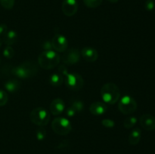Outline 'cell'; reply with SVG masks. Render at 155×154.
I'll return each instance as SVG.
<instances>
[{
	"mask_svg": "<svg viewBox=\"0 0 155 154\" xmlns=\"http://www.w3.org/2000/svg\"><path fill=\"white\" fill-rule=\"evenodd\" d=\"M0 63H1V59H0Z\"/></svg>",
	"mask_w": 155,
	"mask_h": 154,
	"instance_id": "cell-33",
	"label": "cell"
},
{
	"mask_svg": "<svg viewBox=\"0 0 155 154\" xmlns=\"http://www.w3.org/2000/svg\"><path fill=\"white\" fill-rule=\"evenodd\" d=\"M145 9L148 11H152L154 8V2L153 0H147L145 4Z\"/></svg>",
	"mask_w": 155,
	"mask_h": 154,
	"instance_id": "cell-27",
	"label": "cell"
},
{
	"mask_svg": "<svg viewBox=\"0 0 155 154\" xmlns=\"http://www.w3.org/2000/svg\"><path fill=\"white\" fill-rule=\"evenodd\" d=\"M81 54L83 59L87 62H94L98 59V54L96 49L92 47H85L82 49Z\"/></svg>",
	"mask_w": 155,
	"mask_h": 154,
	"instance_id": "cell-13",
	"label": "cell"
},
{
	"mask_svg": "<svg viewBox=\"0 0 155 154\" xmlns=\"http://www.w3.org/2000/svg\"><path fill=\"white\" fill-rule=\"evenodd\" d=\"M101 124L105 128H113L115 125V122L110 119H104L101 121Z\"/></svg>",
	"mask_w": 155,
	"mask_h": 154,
	"instance_id": "cell-26",
	"label": "cell"
},
{
	"mask_svg": "<svg viewBox=\"0 0 155 154\" xmlns=\"http://www.w3.org/2000/svg\"><path fill=\"white\" fill-rule=\"evenodd\" d=\"M66 114L68 116H74L76 114V110L72 107H68L66 110Z\"/></svg>",
	"mask_w": 155,
	"mask_h": 154,
	"instance_id": "cell-30",
	"label": "cell"
},
{
	"mask_svg": "<svg viewBox=\"0 0 155 154\" xmlns=\"http://www.w3.org/2000/svg\"><path fill=\"white\" fill-rule=\"evenodd\" d=\"M2 40L5 45L11 46L16 43L17 40H18V33L14 30L8 31L6 34L2 37Z\"/></svg>",
	"mask_w": 155,
	"mask_h": 154,
	"instance_id": "cell-15",
	"label": "cell"
},
{
	"mask_svg": "<svg viewBox=\"0 0 155 154\" xmlns=\"http://www.w3.org/2000/svg\"><path fill=\"white\" fill-rule=\"evenodd\" d=\"M107 110V107L106 104L100 101L92 103L89 107V111L92 115H95V116H101V115L104 114Z\"/></svg>",
	"mask_w": 155,
	"mask_h": 154,
	"instance_id": "cell-14",
	"label": "cell"
},
{
	"mask_svg": "<svg viewBox=\"0 0 155 154\" xmlns=\"http://www.w3.org/2000/svg\"><path fill=\"white\" fill-rule=\"evenodd\" d=\"M42 48H43L45 51H50V50L52 49V45H51V42L47 40L45 42H44V43L42 44Z\"/></svg>",
	"mask_w": 155,
	"mask_h": 154,
	"instance_id": "cell-29",
	"label": "cell"
},
{
	"mask_svg": "<svg viewBox=\"0 0 155 154\" xmlns=\"http://www.w3.org/2000/svg\"><path fill=\"white\" fill-rule=\"evenodd\" d=\"M118 108L120 111L124 114L130 115L136 110L137 103L132 97L127 95L120 99L118 104Z\"/></svg>",
	"mask_w": 155,
	"mask_h": 154,
	"instance_id": "cell-7",
	"label": "cell"
},
{
	"mask_svg": "<svg viewBox=\"0 0 155 154\" xmlns=\"http://www.w3.org/2000/svg\"><path fill=\"white\" fill-rule=\"evenodd\" d=\"M59 71L65 75V84L68 88L73 91H79L82 89L84 85V81L80 74L68 73L67 69L64 65L60 66Z\"/></svg>",
	"mask_w": 155,
	"mask_h": 154,
	"instance_id": "cell-4",
	"label": "cell"
},
{
	"mask_svg": "<svg viewBox=\"0 0 155 154\" xmlns=\"http://www.w3.org/2000/svg\"><path fill=\"white\" fill-rule=\"evenodd\" d=\"M136 122H137V119L134 116H130V117L127 118L125 119V121L124 122V127L129 129V128H133L136 125Z\"/></svg>",
	"mask_w": 155,
	"mask_h": 154,
	"instance_id": "cell-19",
	"label": "cell"
},
{
	"mask_svg": "<svg viewBox=\"0 0 155 154\" xmlns=\"http://www.w3.org/2000/svg\"><path fill=\"white\" fill-rule=\"evenodd\" d=\"M64 82V78L61 74L59 73H53L51 75L49 78V83L51 85L54 87H58L61 86Z\"/></svg>",
	"mask_w": 155,
	"mask_h": 154,
	"instance_id": "cell-18",
	"label": "cell"
},
{
	"mask_svg": "<svg viewBox=\"0 0 155 154\" xmlns=\"http://www.w3.org/2000/svg\"><path fill=\"white\" fill-rule=\"evenodd\" d=\"M61 61V57L56 51H44L38 57V64L44 69H51L57 66Z\"/></svg>",
	"mask_w": 155,
	"mask_h": 154,
	"instance_id": "cell-2",
	"label": "cell"
},
{
	"mask_svg": "<svg viewBox=\"0 0 155 154\" xmlns=\"http://www.w3.org/2000/svg\"><path fill=\"white\" fill-rule=\"evenodd\" d=\"M51 42V45H52V48L55 50L57 52H64L68 48V39L63 35H61L59 33L55 34Z\"/></svg>",
	"mask_w": 155,
	"mask_h": 154,
	"instance_id": "cell-8",
	"label": "cell"
},
{
	"mask_svg": "<svg viewBox=\"0 0 155 154\" xmlns=\"http://www.w3.org/2000/svg\"><path fill=\"white\" fill-rule=\"evenodd\" d=\"M80 53L77 48H71L68 50L61 57V60L64 63L68 65H73L80 61Z\"/></svg>",
	"mask_w": 155,
	"mask_h": 154,
	"instance_id": "cell-9",
	"label": "cell"
},
{
	"mask_svg": "<svg viewBox=\"0 0 155 154\" xmlns=\"http://www.w3.org/2000/svg\"><path fill=\"white\" fill-rule=\"evenodd\" d=\"M71 107L76 110V112H81L83 110V108H84V104H83L82 101H77L73 103Z\"/></svg>",
	"mask_w": 155,
	"mask_h": 154,
	"instance_id": "cell-25",
	"label": "cell"
},
{
	"mask_svg": "<svg viewBox=\"0 0 155 154\" xmlns=\"http://www.w3.org/2000/svg\"><path fill=\"white\" fill-rule=\"evenodd\" d=\"M61 8L62 11L66 16H74L78 10V3L77 0H64Z\"/></svg>",
	"mask_w": 155,
	"mask_h": 154,
	"instance_id": "cell-10",
	"label": "cell"
},
{
	"mask_svg": "<svg viewBox=\"0 0 155 154\" xmlns=\"http://www.w3.org/2000/svg\"><path fill=\"white\" fill-rule=\"evenodd\" d=\"M39 71V64L34 61H26L12 69V72L20 79L32 78Z\"/></svg>",
	"mask_w": 155,
	"mask_h": 154,
	"instance_id": "cell-1",
	"label": "cell"
},
{
	"mask_svg": "<svg viewBox=\"0 0 155 154\" xmlns=\"http://www.w3.org/2000/svg\"><path fill=\"white\" fill-rule=\"evenodd\" d=\"M51 128L54 133L59 135H67L72 130L71 122L64 117L55 118L51 122Z\"/></svg>",
	"mask_w": 155,
	"mask_h": 154,
	"instance_id": "cell-6",
	"label": "cell"
},
{
	"mask_svg": "<svg viewBox=\"0 0 155 154\" xmlns=\"http://www.w3.org/2000/svg\"><path fill=\"white\" fill-rule=\"evenodd\" d=\"M65 109V104L63 100L61 98H56L51 101L50 104V112L54 116L60 115L64 112Z\"/></svg>",
	"mask_w": 155,
	"mask_h": 154,
	"instance_id": "cell-12",
	"label": "cell"
},
{
	"mask_svg": "<svg viewBox=\"0 0 155 154\" xmlns=\"http://www.w3.org/2000/svg\"><path fill=\"white\" fill-rule=\"evenodd\" d=\"M139 122L141 126L146 131H151L155 129V117L152 115L148 113L142 115L139 119Z\"/></svg>",
	"mask_w": 155,
	"mask_h": 154,
	"instance_id": "cell-11",
	"label": "cell"
},
{
	"mask_svg": "<svg viewBox=\"0 0 155 154\" xmlns=\"http://www.w3.org/2000/svg\"><path fill=\"white\" fill-rule=\"evenodd\" d=\"M5 88L8 91L11 92V93H14V92L18 91L21 88V84L20 82L15 79H10L8 81L6 82L4 84Z\"/></svg>",
	"mask_w": 155,
	"mask_h": 154,
	"instance_id": "cell-17",
	"label": "cell"
},
{
	"mask_svg": "<svg viewBox=\"0 0 155 154\" xmlns=\"http://www.w3.org/2000/svg\"><path fill=\"white\" fill-rule=\"evenodd\" d=\"M30 118L31 122L38 126H45L49 122L50 113L43 107H37L32 110Z\"/></svg>",
	"mask_w": 155,
	"mask_h": 154,
	"instance_id": "cell-5",
	"label": "cell"
},
{
	"mask_svg": "<svg viewBox=\"0 0 155 154\" xmlns=\"http://www.w3.org/2000/svg\"><path fill=\"white\" fill-rule=\"evenodd\" d=\"M142 132L139 128H136L132 131L129 135V143L131 145H136L139 143L141 140Z\"/></svg>",
	"mask_w": 155,
	"mask_h": 154,
	"instance_id": "cell-16",
	"label": "cell"
},
{
	"mask_svg": "<svg viewBox=\"0 0 155 154\" xmlns=\"http://www.w3.org/2000/svg\"><path fill=\"white\" fill-rule=\"evenodd\" d=\"M8 32V27L6 24H0V38L3 37Z\"/></svg>",
	"mask_w": 155,
	"mask_h": 154,
	"instance_id": "cell-28",
	"label": "cell"
},
{
	"mask_svg": "<svg viewBox=\"0 0 155 154\" xmlns=\"http://www.w3.org/2000/svg\"><path fill=\"white\" fill-rule=\"evenodd\" d=\"M83 2L87 7L91 8L98 7L102 3V0H83Z\"/></svg>",
	"mask_w": 155,
	"mask_h": 154,
	"instance_id": "cell-21",
	"label": "cell"
},
{
	"mask_svg": "<svg viewBox=\"0 0 155 154\" xmlns=\"http://www.w3.org/2000/svg\"><path fill=\"white\" fill-rule=\"evenodd\" d=\"M1 46H2V39L1 38H0V48H1Z\"/></svg>",
	"mask_w": 155,
	"mask_h": 154,
	"instance_id": "cell-32",
	"label": "cell"
},
{
	"mask_svg": "<svg viewBox=\"0 0 155 154\" xmlns=\"http://www.w3.org/2000/svg\"><path fill=\"white\" fill-rule=\"evenodd\" d=\"M101 96L104 103L112 105L119 101L120 91L119 88L114 83H106L101 89Z\"/></svg>",
	"mask_w": 155,
	"mask_h": 154,
	"instance_id": "cell-3",
	"label": "cell"
},
{
	"mask_svg": "<svg viewBox=\"0 0 155 154\" xmlns=\"http://www.w3.org/2000/svg\"><path fill=\"white\" fill-rule=\"evenodd\" d=\"M3 56L7 59H12L15 56V50L10 45H7L3 50Z\"/></svg>",
	"mask_w": 155,
	"mask_h": 154,
	"instance_id": "cell-20",
	"label": "cell"
},
{
	"mask_svg": "<svg viewBox=\"0 0 155 154\" xmlns=\"http://www.w3.org/2000/svg\"><path fill=\"white\" fill-rule=\"evenodd\" d=\"M15 0H0V4L5 9L10 10L15 5Z\"/></svg>",
	"mask_w": 155,
	"mask_h": 154,
	"instance_id": "cell-22",
	"label": "cell"
},
{
	"mask_svg": "<svg viewBox=\"0 0 155 154\" xmlns=\"http://www.w3.org/2000/svg\"><path fill=\"white\" fill-rule=\"evenodd\" d=\"M108 1L110 2H112V3H116V2H117L119 0H108Z\"/></svg>",
	"mask_w": 155,
	"mask_h": 154,
	"instance_id": "cell-31",
	"label": "cell"
},
{
	"mask_svg": "<svg viewBox=\"0 0 155 154\" xmlns=\"http://www.w3.org/2000/svg\"><path fill=\"white\" fill-rule=\"evenodd\" d=\"M8 101V94L5 91L0 90V107H3L7 104Z\"/></svg>",
	"mask_w": 155,
	"mask_h": 154,
	"instance_id": "cell-24",
	"label": "cell"
},
{
	"mask_svg": "<svg viewBox=\"0 0 155 154\" xmlns=\"http://www.w3.org/2000/svg\"><path fill=\"white\" fill-rule=\"evenodd\" d=\"M36 136L38 140H43L46 137V131H45V128L41 127L39 129L36 130Z\"/></svg>",
	"mask_w": 155,
	"mask_h": 154,
	"instance_id": "cell-23",
	"label": "cell"
}]
</instances>
